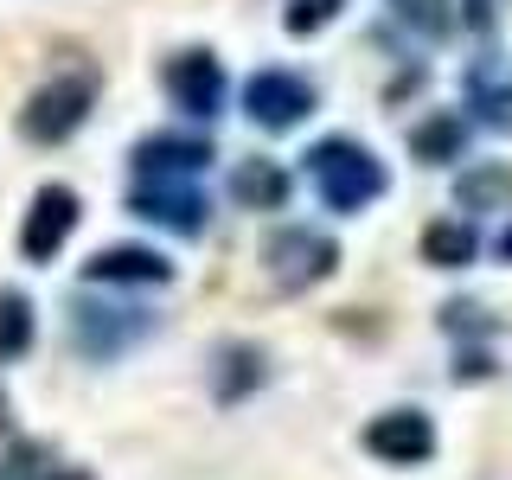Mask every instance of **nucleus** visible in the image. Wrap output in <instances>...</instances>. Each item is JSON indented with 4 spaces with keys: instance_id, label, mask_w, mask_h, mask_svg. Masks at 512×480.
Instances as JSON below:
<instances>
[{
    "instance_id": "obj_1",
    "label": "nucleus",
    "mask_w": 512,
    "mask_h": 480,
    "mask_svg": "<svg viewBox=\"0 0 512 480\" xmlns=\"http://www.w3.org/2000/svg\"><path fill=\"white\" fill-rule=\"evenodd\" d=\"M301 160H308V180L320 192V205H327V212H340V218L365 212V205H378L384 192H391V167H384L365 141H352V135L314 141Z\"/></svg>"
},
{
    "instance_id": "obj_2",
    "label": "nucleus",
    "mask_w": 512,
    "mask_h": 480,
    "mask_svg": "<svg viewBox=\"0 0 512 480\" xmlns=\"http://www.w3.org/2000/svg\"><path fill=\"white\" fill-rule=\"evenodd\" d=\"M90 109H96V71H64V77H52V84H39L26 96L20 135L39 141V148H58V141H71L90 122Z\"/></svg>"
},
{
    "instance_id": "obj_3",
    "label": "nucleus",
    "mask_w": 512,
    "mask_h": 480,
    "mask_svg": "<svg viewBox=\"0 0 512 480\" xmlns=\"http://www.w3.org/2000/svg\"><path fill=\"white\" fill-rule=\"evenodd\" d=\"M263 263L282 295H308V288H320L340 269V244L327 231H314V224H288V231H276L263 244Z\"/></svg>"
},
{
    "instance_id": "obj_4",
    "label": "nucleus",
    "mask_w": 512,
    "mask_h": 480,
    "mask_svg": "<svg viewBox=\"0 0 512 480\" xmlns=\"http://www.w3.org/2000/svg\"><path fill=\"white\" fill-rule=\"evenodd\" d=\"M148 333H154V314L148 308H116V301H77V308H71V340L96 365L122 359V352L141 346Z\"/></svg>"
},
{
    "instance_id": "obj_5",
    "label": "nucleus",
    "mask_w": 512,
    "mask_h": 480,
    "mask_svg": "<svg viewBox=\"0 0 512 480\" xmlns=\"http://www.w3.org/2000/svg\"><path fill=\"white\" fill-rule=\"evenodd\" d=\"M244 116L269 135H288L314 116V84L301 71H256L244 84Z\"/></svg>"
},
{
    "instance_id": "obj_6",
    "label": "nucleus",
    "mask_w": 512,
    "mask_h": 480,
    "mask_svg": "<svg viewBox=\"0 0 512 480\" xmlns=\"http://www.w3.org/2000/svg\"><path fill=\"white\" fill-rule=\"evenodd\" d=\"M365 455L391 461V468H423L429 455H436V416L429 410H378L372 423H365Z\"/></svg>"
},
{
    "instance_id": "obj_7",
    "label": "nucleus",
    "mask_w": 512,
    "mask_h": 480,
    "mask_svg": "<svg viewBox=\"0 0 512 480\" xmlns=\"http://www.w3.org/2000/svg\"><path fill=\"white\" fill-rule=\"evenodd\" d=\"M135 186H192L212 167V141L205 135H148L135 141Z\"/></svg>"
},
{
    "instance_id": "obj_8",
    "label": "nucleus",
    "mask_w": 512,
    "mask_h": 480,
    "mask_svg": "<svg viewBox=\"0 0 512 480\" xmlns=\"http://www.w3.org/2000/svg\"><path fill=\"white\" fill-rule=\"evenodd\" d=\"M160 84H167L173 96V109H186V116H199V122H212L218 109H224V64L212 52H173L167 58V71H160Z\"/></svg>"
},
{
    "instance_id": "obj_9",
    "label": "nucleus",
    "mask_w": 512,
    "mask_h": 480,
    "mask_svg": "<svg viewBox=\"0 0 512 480\" xmlns=\"http://www.w3.org/2000/svg\"><path fill=\"white\" fill-rule=\"evenodd\" d=\"M77 192L71 186H39L32 192V212L20 224V250H26V263H52V256L64 250V237L77 231Z\"/></svg>"
},
{
    "instance_id": "obj_10",
    "label": "nucleus",
    "mask_w": 512,
    "mask_h": 480,
    "mask_svg": "<svg viewBox=\"0 0 512 480\" xmlns=\"http://www.w3.org/2000/svg\"><path fill=\"white\" fill-rule=\"evenodd\" d=\"M128 212L160 224V231H180V237H199L212 224V205H205L199 186H135L128 192Z\"/></svg>"
},
{
    "instance_id": "obj_11",
    "label": "nucleus",
    "mask_w": 512,
    "mask_h": 480,
    "mask_svg": "<svg viewBox=\"0 0 512 480\" xmlns=\"http://www.w3.org/2000/svg\"><path fill=\"white\" fill-rule=\"evenodd\" d=\"M84 282H103V288H160V282H173V263L160 250L148 244H109V250H96L90 263H84Z\"/></svg>"
},
{
    "instance_id": "obj_12",
    "label": "nucleus",
    "mask_w": 512,
    "mask_h": 480,
    "mask_svg": "<svg viewBox=\"0 0 512 480\" xmlns=\"http://www.w3.org/2000/svg\"><path fill=\"white\" fill-rule=\"evenodd\" d=\"M461 96H468V109H474V122H487V128H512V71L500 58H474L468 71H461Z\"/></svg>"
},
{
    "instance_id": "obj_13",
    "label": "nucleus",
    "mask_w": 512,
    "mask_h": 480,
    "mask_svg": "<svg viewBox=\"0 0 512 480\" xmlns=\"http://www.w3.org/2000/svg\"><path fill=\"white\" fill-rule=\"evenodd\" d=\"M269 378V352L250 346V340H224L212 352V397L218 404H244L256 384Z\"/></svg>"
},
{
    "instance_id": "obj_14",
    "label": "nucleus",
    "mask_w": 512,
    "mask_h": 480,
    "mask_svg": "<svg viewBox=\"0 0 512 480\" xmlns=\"http://www.w3.org/2000/svg\"><path fill=\"white\" fill-rule=\"evenodd\" d=\"M410 154L423 160V167H455V160L468 154V116H461V109H429V116L410 128Z\"/></svg>"
},
{
    "instance_id": "obj_15",
    "label": "nucleus",
    "mask_w": 512,
    "mask_h": 480,
    "mask_svg": "<svg viewBox=\"0 0 512 480\" xmlns=\"http://www.w3.org/2000/svg\"><path fill=\"white\" fill-rule=\"evenodd\" d=\"M461 212H512V160H474L455 180Z\"/></svg>"
},
{
    "instance_id": "obj_16",
    "label": "nucleus",
    "mask_w": 512,
    "mask_h": 480,
    "mask_svg": "<svg viewBox=\"0 0 512 480\" xmlns=\"http://www.w3.org/2000/svg\"><path fill=\"white\" fill-rule=\"evenodd\" d=\"M231 199L237 205H250V212H282L288 205V167L282 160H237V173H231Z\"/></svg>"
},
{
    "instance_id": "obj_17",
    "label": "nucleus",
    "mask_w": 512,
    "mask_h": 480,
    "mask_svg": "<svg viewBox=\"0 0 512 480\" xmlns=\"http://www.w3.org/2000/svg\"><path fill=\"white\" fill-rule=\"evenodd\" d=\"M480 256V237H474V224H461V218H436L423 231V263L429 269H468Z\"/></svg>"
},
{
    "instance_id": "obj_18",
    "label": "nucleus",
    "mask_w": 512,
    "mask_h": 480,
    "mask_svg": "<svg viewBox=\"0 0 512 480\" xmlns=\"http://www.w3.org/2000/svg\"><path fill=\"white\" fill-rule=\"evenodd\" d=\"M391 20L423 32V39H448L461 20H455V0H391Z\"/></svg>"
},
{
    "instance_id": "obj_19",
    "label": "nucleus",
    "mask_w": 512,
    "mask_h": 480,
    "mask_svg": "<svg viewBox=\"0 0 512 480\" xmlns=\"http://www.w3.org/2000/svg\"><path fill=\"white\" fill-rule=\"evenodd\" d=\"M32 352V301L0 288V359H20Z\"/></svg>"
},
{
    "instance_id": "obj_20",
    "label": "nucleus",
    "mask_w": 512,
    "mask_h": 480,
    "mask_svg": "<svg viewBox=\"0 0 512 480\" xmlns=\"http://www.w3.org/2000/svg\"><path fill=\"white\" fill-rule=\"evenodd\" d=\"M442 333H455V340H493L500 333V320H493L487 308H474V301H442Z\"/></svg>"
},
{
    "instance_id": "obj_21",
    "label": "nucleus",
    "mask_w": 512,
    "mask_h": 480,
    "mask_svg": "<svg viewBox=\"0 0 512 480\" xmlns=\"http://www.w3.org/2000/svg\"><path fill=\"white\" fill-rule=\"evenodd\" d=\"M340 7H346V0H288V13H282L288 39H314V32H327L333 20H340Z\"/></svg>"
},
{
    "instance_id": "obj_22",
    "label": "nucleus",
    "mask_w": 512,
    "mask_h": 480,
    "mask_svg": "<svg viewBox=\"0 0 512 480\" xmlns=\"http://www.w3.org/2000/svg\"><path fill=\"white\" fill-rule=\"evenodd\" d=\"M0 480H45V448L39 442H13L0 455Z\"/></svg>"
},
{
    "instance_id": "obj_23",
    "label": "nucleus",
    "mask_w": 512,
    "mask_h": 480,
    "mask_svg": "<svg viewBox=\"0 0 512 480\" xmlns=\"http://www.w3.org/2000/svg\"><path fill=\"white\" fill-rule=\"evenodd\" d=\"M448 372H455V384H480V378H493V352H480V346H461Z\"/></svg>"
},
{
    "instance_id": "obj_24",
    "label": "nucleus",
    "mask_w": 512,
    "mask_h": 480,
    "mask_svg": "<svg viewBox=\"0 0 512 480\" xmlns=\"http://www.w3.org/2000/svg\"><path fill=\"white\" fill-rule=\"evenodd\" d=\"M455 20L461 26H474V32H493V20H500V0H455Z\"/></svg>"
},
{
    "instance_id": "obj_25",
    "label": "nucleus",
    "mask_w": 512,
    "mask_h": 480,
    "mask_svg": "<svg viewBox=\"0 0 512 480\" xmlns=\"http://www.w3.org/2000/svg\"><path fill=\"white\" fill-rule=\"evenodd\" d=\"M45 480H90L84 468H45Z\"/></svg>"
},
{
    "instance_id": "obj_26",
    "label": "nucleus",
    "mask_w": 512,
    "mask_h": 480,
    "mask_svg": "<svg viewBox=\"0 0 512 480\" xmlns=\"http://www.w3.org/2000/svg\"><path fill=\"white\" fill-rule=\"evenodd\" d=\"M493 250H500V263H512V224L500 231V244H493Z\"/></svg>"
}]
</instances>
